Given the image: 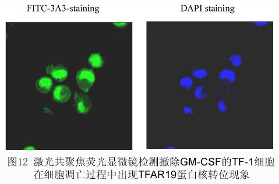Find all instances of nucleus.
I'll return each instance as SVG.
<instances>
[{
	"label": "nucleus",
	"instance_id": "f257e3e1",
	"mask_svg": "<svg viewBox=\"0 0 279 184\" xmlns=\"http://www.w3.org/2000/svg\"><path fill=\"white\" fill-rule=\"evenodd\" d=\"M96 80L94 73L92 69L84 68L78 71L76 81L78 87L84 92L89 91Z\"/></svg>",
	"mask_w": 279,
	"mask_h": 184
},
{
	"label": "nucleus",
	"instance_id": "f03ea898",
	"mask_svg": "<svg viewBox=\"0 0 279 184\" xmlns=\"http://www.w3.org/2000/svg\"><path fill=\"white\" fill-rule=\"evenodd\" d=\"M74 100L78 113L80 114H86L89 112L92 107V102L87 95L84 93L75 92Z\"/></svg>",
	"mask_w": 279,
	"mask_h": 184
},
{
	"label": "nucleus",
	"instance_id": "7ed1b4c3",
	"mask_svg": "<svg viewBox=\"0 0 279 184\" xmlns=\"http://www.w3.org/2000/svg\"><path fill=\"white\" fill-rule=\"evenodd\" d=\"M46 72L55 80L58 82L64 81L68 76L67 69L61 65H54L50 64L46 68Z\"/></svg>",
	"mask_w": 279,
	"mask_h": 184
},
{
	"label": "nucleus",
	"instance_id": "20e7f679",
	"mask_svg": "<svg viewBox=\"0 0 279 184\" xmlns=\"http://www.w3.org/2000/svg\"><path fill=\"white\" fill-rule=\"evenodd\" d=\"M71 97V91L65 85H58L56 86L53 91V98L58 103H65L68 102Z\"/></svg>",
	"mask_w": 279,
	"mask_h": 184
},
{
	"label": "nucleus",
	"instance_id": "39448f33",
	"mask_svg": "<svg viewBox=\"0 0 279 184\" xmlns=\"http://www.w3.org/2000/svg\"><path fill=\"white\" fill-rule=\"evenodd\" d=\"M35 85L40 93L46 94L51 91L53 86V81L50 77H40L36 80Z\"/></svg>",
	"mask_w": 279,
	"mask_h": 184
},
{
	"label": "nucleus",
	"instance_id": "423d86ee",
	"mask_svg": "<svg viewBox=\"0 0 279 184\" xmlns=\"http://www.w3.org/2000/svg\"><path fill=\"white\" fill-rule=\"evenodd\" d=\"M88 61L93 68H100L103 65V58L98 53L91 54L89 57Z\"/></svg>",
	"mask_w": 279,
	"mask_h": 184
},
{
	"label": "nucleus",
	"instance_id": "0eeeda50",
	"mask_svg": "<svg viewBox=\"0 0 279 184\" xmlns=\"http://www.w3.org/2000/svg\"><path fill=\"white\" fill-rule=\"evenodd\" d=\"M219 78L220 80L226 79L230 82L233 83L236 80V75L233 70L230 69H225L220 72Z\"/></svg>",
	"mask_w": 279,
	"mask_h": 184
},
{
	"label": "nucleus",
	"instance_id": "6e6552de",
	"mask_svg": "<svg viewBox=\"0 0 279 184\" xmlns=\"http://www.w3.org/2000/svg\"><path fill=\"white\" fill-rule=\"evenodd\" d=\"M230 61L235 67L240 66L242 63V58L240 55H232L230 57Z\"/></svg>",
	"mask_w": 279,
	"mask_h": 184
},
{
	"label": "nucleus",
	"instance_id": "1a4fd4ad",
	"mask_svg": "<svg viewBox=\"0 0 279 184\" xmlns=\"http://www.w3.org/2000/svg\"><path fill=\"white\" fill-rule=\"evenodd\" d=\"M180 84L185 88H189L193 85V81L190 77H184L180 80Z\"/></svg>",
	"mask_w": 279,
	"mask_h": 184
},
{
	"label": "nucleus",
	"instance_id": "9d476101",
	"mask_svg": "<svg viewBox=\"0 0 279 184\" xmlns=\"http://www.w3.org/2000/svg\"><path fill=\"white\" fill-rule=\"evenodd\" d=\"M208 96V94L206 92V93H204L203 92V88L201 87V86H199L195 90V98H196L198 100H202V99H203L205 98V97H206Z\"/></svg>",
	"mask_w": 279,
	"mask_h": 184
},
{
	"label": "nucleus",
	"instance_id": "9b49d317",
	"mask_svg": "<svg viewBox=\"0 0 279 184\" xmlns=\"http://www.w3.org/2000/svg\"><path fill=\"white\" fill-rule=\"evenodd\" d=\"M194 77L196 78H203L208 75V72L205 69H199L194 70L192 72Z\"/></svg>",
	"mask_w": 279,
	"mask_h": 184
},
{
	"label": "nucleus",
	"instance_id": "f8f14e48",
	"mask_svg": "<svg viewBox=\"0 0 279 184\" xmlns=\"http://www.w3.org/2000/svg\"><path fill=\"white\" fill-rule=\"evenodd\" d=\"M218 109L221 112H225L227 111V107L225 106V102L223 100H221L218 102Z\"/></svg>",
	"mask_w": 279,
	"mask_h": 184
},
{
	"label": "nucleus",
	"instance_id": "ddd939ff",
	"mask_svg": "<svg viewBox=\"0 0 279 184\" xmlns=\"http://www.w3.org/2000/svg\"><path fill=\"white\" fill-rule=\"evenodd\" d=\"M184 113L185 114H191L194 115L193 110L189 107H185L184 108Z\"/></svg>",
	"mask_w": 279,
	"mask_h": 184
},
{
	"label": "nucleus",
	"instance_id": "4468645a",
	"mask_svg": "<svg viewBox=\"0 0 279 184\" xmlns=\"http://www.w3.org/2000/svg\"><path fill=\"white\" fill-rule=\"evenodd\" d=\"M254 23L258 26H264L268 24V22H255Z\"/></svg>",
	"mask_w": 279,
	"mask_h": 184
},
{
	"label": "nucleus",
	"instance_id": "2eb2a0df",
	"mask_svg": "<svg viewBox=\"0 0 279 184\" xmlns=\"http://www.w3.org/2000/svg\"><path fill=\"white\" fill-rule=\"evenodd\" d=\"M114 24L119 27H124L126 25V23H114Z\"/></svg>",
	"mask_w": 279,
	"mask_h": 184
},
{
	"label": "nucleus",
	"instance_id": "dca6fc26",
	"mask_svg": "<svg viewBox=\"0 0 279 184\" xmlns=\"http://www.w3.org/2000/svg\"><path fill=\"white\" fill-rule=\"evenodd\" d=\"M24 149H35V148L34 147H33V146H27V147L25 148Z\"/></svg>",
	"mask_w": 279,
	"mask_h": 184
},
{
	"label": "nucleus",
	"instance_id": "f3484780",
	"mask_svg": "<svg viewBox=\"0 0 279 184\" xmlns=\"http://www.w3.org/2000/svg\"><path fill=\"white\" fill-rule=\"evenodd\" d=\"M167 149H174V148L173 147H169V148H167Z\"/></svg>",
	"mask_w": 279,
	"mask_h": 184
}]
</instances>
